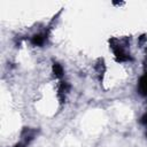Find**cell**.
I'll return each mask as SVG.
<instances>
[{"label":"cell","mask_w":147,"mask_h":147,"mask_svg":"<svg viewBox=\"0 0 147 147\" xmlns=\"http://www.w3.org/2000/svg\"><path fill=\"white\" fill-rule=\"evenodd\" d=\"M139 91L141 94L147 96V71L141 76L139 80Z\"/></svg>","instance_id":"cell-1"}]
</instances>
